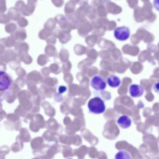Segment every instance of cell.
<instances>
[{"label": "cell", "mask_w": 159, "mask_h": 159, "mask_svg": "<svg viewBox=\"0 0 159 159\" xmlns=\"http://www.w3.org/2000/svg\"><path fill=\"white\" fill-rule=\"evenodd\" d=\"M53 32L48 31L44 28L41 30L39 34V37L41 39L46 40L50 36L53 35Z\"/></svg>", "instance_id": "cell-22"}, {"label": "cell", "mask_w": 159, "mask_h": 159, "mask_svg": "<svg viewBox=\"0 0 159 159\" xmlns=\"http://www.w3.org/2000/svg\"><path fill=\"white\" fill-rule=\"evenodd\" d=\"M18 53L20 56L21 60H22L25 62L30 63L32 61V58L27 52Z\"/></svg>", "instance_id": "cell-24"}, {"label": "cell", "mask_w": 159, "mask_h": 159, "mask_svg": "<svg viewBox=\"0 0 159 159\" xmlns=\"http://www.w3.org/2000/svg\"><path fill=\"white\" fill-rule=\"evenodd\" d=\"M54 19L63 32L66 34L70 33L72 30L70 24V20L66 17L59 14L56 15Z\"/></svg>", "instance_id": "cell-2"}, {"label": "cell", "mask_w": 159, "mask_h": 159, "mask_svg": "<svg viewBox=\"0 0 159 159\" xmlns=\"http://www.w3.org/2000/svg\"><path fill=\"white\" fill-rule=\"evenodd\" d=\"M37 2L36 0L28 1L27 4L23 7L21 13L26 16L31 15L35 10Z\"/></svg>", "instance_id": "cell-10"}, {"label": "cell", "mask_w": 159, "mask_h": 159, "mask_svg": "<svg viewBox=\"0 0 159 159\" xmlns=\"http://www.w3.org/2000/svg\"><path fill=\"white\" fill-rule=\"evenodd\" d=\"M66 159H73L70 158H67Z\"/></svg>", "instance_id": "cell-33"}, {"label": "cell", "mask_w": 159, "mask_h": 159, "mask_svg": "<svg viewBox=\"0 0 159 159\" xmlns=\"http://www.w3.org/2000/svg\"><path fill=\"white\" fill-rule=\"evenodd\" d=\"M7 15L10 20H17L20 17V14L19 11L15 7H12L9 9Z\"/></svg>", "instance_id": "cell-19"}, {"label": "cell", "mask_w": 159, "mask_h": 159, "mask_svg": "<svg viewBox=\"0 0 159 159\" xmlns=\"http://www.w3.org/2000/svg\"><path fill=\"white\" fill-rule=\"evenodd\" d=\"M17 53L12 49L5 50L3 54L0 56V60L2 61H9L15 60Z\"/></svg>", "instance_id": "cell-13"}, {"label": "cell", "mask_w": 159, "mask_h": 159, "mask_svg": "<svg viewBox=\"0 0 159 159\" xmlns=\"http://www.w3.org/2000/svg\"><path fill=\"white\" fill-rule=\"evenodd\" d=\"M69 56L70 54L68 50L65 48H62L55 57V58H58L61 61L65 62L68 60Z\"/></svg>", "instance_id": "cell-16"}, {"label": "cell", "mask_w": 159, "mask_h": 159, "mask_svg": "<svg viewBox=\"0 0 159 159\" xmlns=\"http://www.w3.org/2000/svg\"><path fill=\"white\" fill-rule=\"evenodd\" d=\"M17 23L18 25L21 27H25L28 24V21L23 17H20L17 20Z\"/></svg>", "instance_id": "cell-27"}, {"label": "cell", "mask_w": 159, "mask_h": 159, "mask_svg": "<svg viewBox=\"0 0 159 159\" xmlns=\"http://www.w3.org/2000/svg\"><path fill=\"white\" fill-rule=\"evenodd\" d=\"M114 36L115 38L120 41H124L129 38L130 31L129 28L125 26L117 27L114 31Z\"/></svg>", "instance_id": "cell-4"}, {"label": "cell", "mask_w": 159, "mask_h": 159, "mask_svg": "<svg viewBox=\"0 0 159 159\" xmlns=\"http://www.w3.org/2000/svg\"><path fill=\"white\" fill-rule=\"evenodd\" d=\"M73 49L75 53L78 56H81L84 54L86 52L85 47L80 44L75 45Z\"/></svg>", "instance_id": "cell-21"}, {"label": "cell", "mask_w": 159, "mask_h": 159, "mask_svg": "<svg viewBox=\"0 0 159 159\" xmlns=\"http://www.w3.org/2000/svg\"><path fill=\"white\" fill-rule=\"evenodd\" d=\"M52 2L55 6L58 7H62L64 3V1L61 0H52Z\"/></svg>", "instance_id": "cell-31"}, {"label": "cell", "mask_w": 159, "mask_h": 159, "mask_svg": "<svg viewBox=\"0 0 159 159\" xmlns=\"http://www.w3.org/2000/svg\"><path fill=\"white\" fill-rule=\"evenodd\" d=\"M5 46L3 42V39H0V55H2L5 50Z\"/></svg>", "instance_id": "cell-32"}, {"label": "cell", "mask_w": 159, "mask_h": 159, "mask_svg": "<svg viewBox=\"0 0 159 159\" xmlns=\"http://www.w3.org/2000/svg\"><path fill=\"white\" fill-rule=\"evenodd\" d=\"M116 122L118 125L123 129L129 128L132 124L131 119L126 115H122L120 116L118 118Z\"/></svg>", "instance_id": "cell-11"}, {"label": "cell", "mask_w": 159, "mask_h": 159, "mask_svg": "<svg viewBox=\"0 0 159 159\" xmlns=\"http://www.w3.org/2000/svg\"><path fill=\"white\" fill-rule=\"evenodd\" d=\"M10 77L5 71L0 70V91H3L8 89L11 84Z\"/></svg>", "instance_id": "cell-6"}, {"label": "cell", "mask_w": 159, "mask_h": 159, "mask_svg": "<svg viewBox=\"0 0 159 159\" xmlns=\"http://www.w3.org/2000/svg\"><path fill=\"white\" fill-rule=\"evenodd\" d=\"M26 31L24 29H19L12 33L11 36L15 40L22 42L27 37Z\"/></svg>", "instance_id": "cell-12"}, {"label": "cell", "mask_w": 159, "mask_h": 159, "mask_svg": "<svg viewBox=\"0 0 159 159\" xmlns=\"http://www.w3.org/2000/svg\"><path fill=\"white\" fill-rule=\"evenodd\" d=\"M88 107L90 112L96 114L103 113L106 109L104 102L99 97H95L90 99Z\"/></svg>", "instance_id": "cell-1"}, {"label": "cell", "mask_w": 159, "mask_h": 159, "mask_svg": "<svg viewBox=\"0 0 159 159\" xmlns=\"http://www.w3.org/2000/svg\"><path fill=\"white\" fill-rule=\"evenodd\" d=\"M57 24L54 18H50L44 24L43 28L48 31L53 32L56 28Z\"/></svg>", "instance_id": "cell-20"}, {"label": "cell", "mask_w": 159, "mask_h": 159, "mask_svg": "<svg viewBox=\"0 0 159 159\" xmlns=\"http://www.w3.org/2000/svg\"><path fill=\"white\" fill-rule=\"evenodd\" d=\"M77 4L80 6L75 10V17L79 23L84 20L85 14L86 3L84 1L77 0Z\"/></svg>", "instance_id": "cell-8"}, {"label": "cell", "mask_w": 159, "mask_h": 159, "mask_svg": "<svg viewBox=\"0 0 159 159\" xmlns=\"http://www.w3.org/2000/svg\"><path fill=\"white\" fill-rule=\"evenodd\" d=\"M144 91L143 87L140 85L137 84H131L129 88V93L133 98H138L141 96Z\"/></svg>", "instance_id": "cell-7"}, {"label": "cell", "mask_w": 159, "mask_h": 159, "mask_svg": "<svg viewBox=\"0 0 159 159\" xmlns=\"http://www.w3.org/2000/svg\"><path fill=\"white\" fill-rule=\"evenodd\" d=\"M77 0H70L65 4L64 11L66 17L69 20L75 19V13Z\"/></svg>", "instance_id": "cell-5"}, {"label": "cell", "mask_w": 159, "mask_h": 159, "mask_svg": "<svg viewBox=\"0 0 159 159\" xmlns=\"http://www.w3.org/2000/svg\"><path fill=\"white\" fill-rule=\"evenodd\" d=\"M107 83L109 86L113 88H117L120 85L121 81L117 76L112 75L107 78Z\"/></svg>", "instance_id": "cell-14"}, {"label": "cell", "mask_w": 159, "mask_h": 159, "mask_svg": "<svg viewBox=\"0 0 159 159\" xmlns=\"http://www.w3.org/2000/svg\"><path fill=\"white\" fill-rule=\"evenodd\" d=\"M14 46L16 50L18 52V53L27 52L29 50V46L25 42H16Z\"/></svg>", "instance_id": "cell-15"}, {"label": "cell", "mask_w": 159, "mask_h": 159, "mask_svg": "<svg viewBox=\"0 0 159 159\" xmlns=\"http://www.w3.org/2000/svg\"><path fill=\"white\" fill-rule=\"evenodd\" d=\"M47 43L49 44L54 45L56 44L57 42L56 38L53 35L48 38L46 40Z\"/></svg>", "instance_id": "cell-30"}, {"label": "cell", "mask_w": 159, "mask_h": 159, "mask_svg": "<svg viewBox=\"0 0 159 159\" xmlns=\"http://www.w3.org/2000/svg\"><path fill=\"white\" fill-rule=\"evenodd\" d=\"M10 19L7 14L1 13L0 14V23L5 24L8 23Z\"/></svg>", "instance_id": "cell-28"}, {"label": "cell", "mask_w": 159, "mask_h": 159, "mask_svg": "<svg viewBox=\"0 0 159 159\" xmlns=\"http://www.w3.org/2000/svg\"><path fill=\"white\" fill-rule=\"evenodd\" d=\"M44 52L48 57H55L57 55L56 48L54 45L48 44L45 47Z\"/></svg>", "instance_id": "cell-17"}, {"label": "cell", "mask_w": 159, "mask_h": 159, "mask_svg": "<svg viewBox=\"0 0 159 159\" xmlns=\"http://www.w3.org/2000/svg\"><path fill=\"white\" fill-rule=\"evenodd\" d=\"M115 159H132L131 154L125 150H120L116 153Z\"/></svg>", "instance_id": "cell-18"}, {"label": "cell", "mask_w": 159, "mask_h": 159, "mask_svg": "<svg viewBox=\"0 0 159 159\" xmlns=\"http://www.w3.org/2000/svg\"><path fill=\"white\" fill-rule=\"evenodd\" d=\"M7 9L6 1L0 0V13H2L5 12Z\"/></svg>", "instance_id": "cell-29"}, {"label": "cell", "mask_w": 159, "mask_h": 159, "mask_svg": "<svg viewBox=\"0 0 159 159\" xmlns=\"http://www.w3.org/2000/svg\"><path fill=\"white\" fill-rule=\"evenodd\" d=\"M90 85L97 91H102L107 87V82L102 77L98 75L94 76L90 81Z\"/></svg>", "instance_id": "cell-3"}, {"label": "cell", "mask_w": 159, "mask_h": 159, "mask_svg": "<svg viewBox=\"0 0 159 159\" xmlns=\"http://www.w3.org/2000/svg\"><path fill=\"white\" fill-rule=\"evenodd\" d=\"M17 29L16 24L12 22H11L7 24L5 26V30L8 33H12Z\"/></svg>", "instance_id": "cell-25"}, {"label": "cell", "mask_w": 159, "mask_h": 159, "mask_svg": "<svg viewBox=\"0 0 159 159\" xmlns=\"http://www.w3.org/2000/svg\"><path fill=\"white\" fill-rule=\"evenodd\" d=\"M2 39L5 47L11 48L14 46L16 44V40L11 36Z\"/></svg>", "instance_id": "cell-23"}, {"label": "cell", "mask_w": 159, "mask_h": 159, "mask_svg": "<svg viewBox=\"0 0 159 159\" xmlns=\"http://www.w3.org/2000/svg\"><path fill=\"white\" fill-rule=\"evenodd\" d=\"M53 35L55 38H57L59 42L62 44L67 43L72 38L70 33H66L61 29L56 30L53 33Z\"/></svg>", "instance_id": "cell-9"}, {"label": "cell", "mask_w": 159, "mask_h": 159, "mask_svg": "<svg viewBox=\"0 0 159 159\" xmlns=\"http://www.w3.org/2000/svg\"><path fill=\"white\" fill-rule=\"evenodd\" d=\"M48 60V57L46 54H41L38 56L37 62L39 64L43 65L46 63Z\"/></svg>", "instance_id": "cell-26"}]
</instances>
